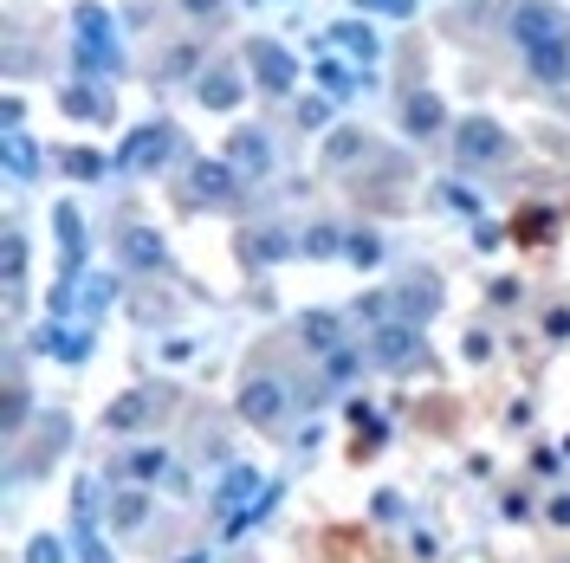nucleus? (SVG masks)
Here are the masks:
<instances>
[{"label": "nucleus", "mask_w": 570, "mask_h": 563, "mask_svg": "<svg viewBox=\"0 0 570 563\" xmlns=\"http://www.w3.org/2000/svg\"><path fill=\"white\" fill-rule=\"evenodd\" d=\"M460 156L467 162H493V156H506V136H499L493 123H460Z\"/></svg>", "instance_id": "2"}, {"label": "nucleus", "mask_w": 570, "mask_h": 563, "mask_svg": "<svg viewBox=\"0 0 570 563\" xmlns=\"http://www.w3.org/2000/svg\"><path fill=\"white\" fill-rule=\"evenodd\" d=\"M337 46H350L357 59H370V33H337Z\"/></svg>", "instance_id": "9"}, {"label": "nucleus", "mask_w": 570, "mask_h": 563, "mask_svg": "<svg viewBox=\"0 0 570 563\" xmlns=\"http://www.w3.org/2000/svg\"><path fill=\"white\" fill-rule=\"evenodd\" d=\"M402 117H409L415 136H428V130H441V123H447V111H441V98H434V91H415V98L402 104Z\"/></svg>", "instance_id": "4"}, {"label": "nucleus", "mask_w": 570, "mask_h": 563, "mask_svg": "<svg viewBox=\"0 0 570 563\" xmlns=\"http://www.w3.org/2000/svg\"><path fill=\"white\" fill-rule=\"evenodd\" d=\"M85 59H98V65H117V52H111V33H104V20H98V13H85Z\"/></svg>", "instance_id": "7"}, {"label": "nucleus", "mask_w": 570, "mask_h": 563, "mask_svg": "<svg viewBox=\"0 0 570 563\" xmlns=\"http://www.w3.org/2000/svg\"><path fill=\"white\" fill-rule=\"evenodd\" d=\"M357 7H389V13H409V0H357Z\"/></svg>", "instance_id": "11"}, {"label": "nucleus", "mask_w": 570, "mask_h": 563, "mask_svg": "<svg viewBox=\"0 0 570 563\" xmlns=\"http://www.w3.org/2000/svg\"><path fill=\"white\" fill-rule=\"evenodd\" d=\"M240 408H247L253 421H273V415H279V382H247V395H240Z\"/></svg>", "instance_id": "5"}, {"label": "nucleus", "mask_w": 570, "mask_h": 563, "mask_svg": "<svg viewBox=\"0 0 570 563\" xmlns=\"http://www.w3.org/2000/svg\"><path fill=\"white\" fill-rule=\"evenodd\" d=\"M137 415H143V395H130V402H117V415H111V421L124 428V421H137Z\"/></svg>", "instance_id": "10"}, {"label": "nucleus", "mask_w": 570, "mask_h": 563, "mask_svg": "<svg viewBox=\"0 0 570 563\" xmlns=\"http://www.w3.org/2000/svg\"><path fill=\"white\" fill-rule=\"evenodd\" d=\"M253 65H260V72H266V85H292V59H285L279 46H266V39H260V46H253Z\"/></svg>", "instance_id": "6"}, {"label": "nucleus", "mask_w": 570, "mask_h": 563, "mask_svg": "<svg viewBox=\"0 0 570 563\" xmlns=\"http://www.w3.org/2000/svg\"><path fill=\"white\" fill-rule=\"evenodd\" d=\"M195 182H201V195H208V201H234V188H227V169H201Z\"/></svg>", "instance_id": "8"}, {"label": "nucleus", "mask_w": 570, "mask_h": 563, "mask_svg": "<svg viewBox=\"0 0 570 563\" xmlns=\"http://www.w3.org/2000/svg\"><path fill=\"white\" fill-rule=\"evenodd\" d=\"M162 156H169V130H162V123H149V130L130 136V149H124L130 169H149V162H162Z\"/></svg>", "instance_id": "3"}, {"label": "nucleus", "mask_w": 570, "mask_h": 563, "mask_svg": "<svg viewBox=\"0 0 570 563\" xmlns=\"http://www.w3.org/2000/svg\"><path fill=\"white\" fill-rule=\"evenodd\" d=\"M188 7H214V0H188Z\"/></svg>", "instance_id": "12"}, {"label": "nucleus", "mask_w": 570, "mask_h": 563, "mask_svg": "<svg viewBox=\"0 0 570 563\" xmlns=\"http://www.w3.org/2000/svg\"><path fill=\"white\" fill-rule=\"evenodd\" d=\"M519 46L532 52L538 78H564V20L551 7H525L519 13Z\"/></svg>", "instance_id": "1"}]
</instances>
